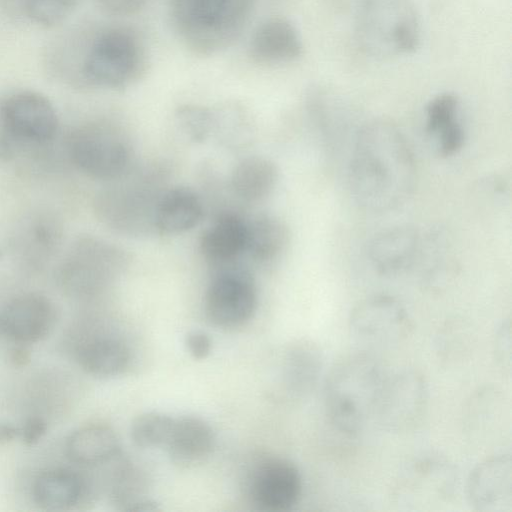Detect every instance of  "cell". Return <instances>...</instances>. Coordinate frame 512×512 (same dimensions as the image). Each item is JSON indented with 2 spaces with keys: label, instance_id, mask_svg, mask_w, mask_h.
Wrapping results in <instances>:
<instances>
[{
  "label": "cell",
  "instance_id": "6da1fadb",
  "mask_svg": "<svg viewBox=\"0 0 512 512\" xmlns=\"http://www.w3.org/2000/svg\"><path fill=\"white\" fill-rule=\"evenodd\" d=\"M352 197L370 212H388L413 193L416 164L401 130L386 119L365 122L357 130L348 163Z\"/></svg>",
  "mask_w": 512,
  "mask_h": 512
},
{
  "label": "cell",
  "instance_id": "7a4b0ae2",
  "mask_svg": "<svg viewBox=\"0 0 512 512\" xmlns=\"http://www.w3.org/2000/svg\"><path fill=\"white\" fill-rule=\"evenodd\" d=\"M386 375L379 360L365 350L343 357L332 367L324 383V404L338 432L355 436L373 420Z\"/></svg>",
  "mask_w": 512,
  "mask_h": 512
},
{
  "label": "cell",
  "instance_id": "3957f363",
  "mask_svg": "<svg viewBox=\"0 0 512 512\" xmlns=\"http://www.w3.org/2000/svg\"><path fill=\"white\" fill-rule=\"evenodd\" d=\"M359 50L377 60L410 55L421 40V21L412 0H358L353 21Z\"/></svg>",
  "mask_w": 512,
  "mask_h": 512
},
{
  "label": "cell",
  "instance_id": "277c9868",
  "mask_svg": "<svg viewBox=\"0 0 512 512\" xmlns=\"http://www.w3.org/2000/svg\"><path fill=\"white\" fill-rule=\"evenodd\" d=\"M255 0H169V15L186 48L215 55L242 33Z\"/></svg>",
  "mask_w": 512,
  "mask_h": 512
},
{
  "label": "cell",
  "instance_id": "5b68a950",
  "mask_svg": "<svg viewBox=\"0 0 512 512\" xmlns=\"http://www.w3.org/2000/svg\"><path fill=\"white\" fill-rule=\"evenodd\" d=\"M159 168L147 169L101 191L95 201L98 218L108 227L131 237L157 233L156 209L166 190Z\"/></svg>",
  "mask_w": 512,
  "mask_h": 512
},
{
  "label": "cell",
  "instance_id": "8992f818",
  "mask_svg": "<svg viewBox=\"0 0 512 512\" xmlns=\"http://www.w3.org/2000/svg\"><path fill=\"white\" fill-rule=\"evenodd\" d=\"M148 65L146 47L128 27H111L98 33L87 46L79 74L92 87L122 90L138 82Z\"/></svg>",
  "mask_w": 512,
  "mask_h": 512
},
{
  "label": "cell",
  "instance_id": "52a82bcc",
  "mask_svg": "<svg viewBox=\"0 0 512 512\" xmlns=\"http://www.w3.org/2000/svg\"><path fill=\"white\" fill-rule=\"evenodd\" d=\"M68 150L74 165L94 179L116 181L131 170V143L121 129L109 123L78 128L70 136Z\"/></svg>",
  "mask_w": 512,
  "mask_h": 512
},
{
  "label": "cell",
  "instance_id": "ba28073f",
  "mask_svg": "<svg viewBox=\"0 0 512 512\" xmlns=\"http://www.w3.org/2000/svg\"><path fill=\"white\" fill-rule=\"evenodd\" d=\"M348 327L354 341L370 352L402 343L410 335L413 323L400 300L388 294H375L353 307Z\"/></svg>",
  "mask_w": 512,
  "mask_h": 512
},
{
  "label": "cell",
  "instance_id": "9c48e42d",
  "mask_svg": "<svg viewBox=\"0 0 512 512\" xmlns=\"http://www.w3.org/2000/svg\"><path fill=\"white\" fill-rule=\"evenodd\" d=\"M429 402L424 375L402 369L386 375L376 402L373 421L390 433H406L423 420Z\"/></svg>",
  "mask_w": 512,
  "mask_h": 512
},
{
  "label": "cell",
  "instance_id": "30bf717a",
  "mask_svg": "<svg viewBox=\"0 0 512 512\" xmlns=\"http://www.w3.org/2000/svg\"><path fill=\"white\" fill-rule=\"evenodd\" d=\"M457 485L454 465L440 455L427 454L410 461L398 474L392 498L406 509L429 508L449 501Z\"/></svg>",
  "mask_w": 512,
  "mask_h": 512
},
{
  "label": "cell",
  "instance_id": "8fae6325",
  "mask_svg": "<svg viewBox=\"0 0 512 512\" xmlns=\"http://www.w3.org/2000/svg\"><path fill=\"white\" fill-rule=\"evenodd\" d=\"M204 298L205 314L221 328L248 322L257 307V288L250 271L233 262L214 267Z\"/></svg>",
  "mask_w": 512,
  "mask_h": 512
},
{
  "label": "cell",
  "instance_id": "7c38bea8",
  "mask_svg": "<svg viewBox=\"0 0 512 512\" xmlns=\"http://www.w3.org/2000/svg\"><path fill=\"white\" fill-rule=\"evenodd\" d=\"M129 264L127 253L116 245L97 238L82 239L63 267L69 286L98 288L119 275Z\"/></svg>",
  "mask_w": 512,
  "mask_h": 512
},
{
  "label": "cell",
  "instance_id": "4fadbf2b",
  "mask_svg": "<svg viewBox=\"0 0 512 512\" xmlns=\"http://www.w3.org/2000/svg\"><path fill=\"white\" fill-rule=\"evenodd\" d=\"M1 121L5 132L12 138L34 144L52 140L59 125L52 103L34 91L10 95L2 105Z\"/></svg>",
  "mask_w": 512,
  "mask_h": 512
},
{
  "label": "cell",
  "instance_id": "5bb4252c",
  "mask_svg": "<svg viewBox=\"0 0 512 512\" xmlns=\"http://www.w3.org/2000/svg\"><path fill=\"white\" fill-rule=\"evenodd\" d=\"M303 482L298 467L288 459L274 457L261 462L252 475L249 494L263 511L283 512L300 500Z\"/></svg>",
  "mask_w": 512,
  "mask_h": 512
},
{
  "label": "cell",
  "instance_id": "9a60e30c",
  "mask_svg": "<svg viewBox=\"0 0 512 512\" xmlns=\"http://www.w3.org/2000/svg\"><path fill=\"white\" fill-rule=\"evenodd\" d=\"M466 496L473 509L481 512L512 510V460L509 452L487 457L470 472Z\"/></svg>",
  "mask_w": 512,
  "mask_h": 512
},
{
  "label": "cell",
  "instance_id": "2e32d148",
  "mask_svg": "<svg viewBox=\"0 0 512 512\" xmlns=\"http://www.w3.org/2000/svg\"><path fill=\"white\" fill-rule=\"evenodd\" d=\"M56 310L44 295L27 293L9 301L0 311V333L20 344L36 343L53 330Z\"/></svg>",
  "mask_w": 512,
  "mask_h": 512
},
{
  "label": "cell",
  "instance_id": "e0dca14e",
  "mask_svg": "<svg viewBox=\"0 0 512 512\" xmlns=\"http://www.w3.org/2000/svg\"><path fill=\"white\" fill-rule=\"evenodd\" d=\"M303 48L296 26L287 18L275 16L264 20L254 30L248 44V56L259 65H284L297 61Z\"/></svg>",
  "mask_w": 512,
  "mask_h": 512
},
{
  "label": "cell",
  "instance_id": "ac0fdd59",
  "mask_svg": "<svg viewBox=\"0 0 512 512\" xmlns=\"http://www.w3.org/2000/svg\"><path fill=\"white\" fill-rule=\"evenodd\" d=\"M422 248L417 229L398 225L376 234L368 246V258L377 273L400 274L413 266Z\"/></svg>",
  "mask_w": 512,
  "mask_h": 512
},
{
  "label": "cell",
  "instance_id": "d6986e66",
  "mask_svg": "<svg viewBox=\"0 0 512 512\" xmlns=\"http://www.w3.org/2000/svg\"><path fill=\"white\" fill-rule=\"evenodd\" d=\"M246 245L247 220L231 210L217 214L199 241L201 254L213 267L236 262L245 254Z\"/></svg>",
  "mask_w": 512,
  "mask_h": 512
},
{
  "label": "cell",
  "instance_id": "ffe728a7",
  "mask_svg": "<svg viewBox=\"0 0 512 512\" xmlns=\"http://www.w3.org/2000/svg\"><path fill=\"white\" fill-rule=\"evenodd\" d=\"M460 116L461 102L452 92L437 94L425 107V129L435 140L441 156H453L464 145L465 131Z\"/></svg>",
  "mask_w": 512,
  "mask_h": 512
},
{
  "label": "cell",
  "instance_id": "44dd1931",
  "mask_svg": "<svg viewBox=\"0 0 512 512\" xmlns=\"http://www.w3.org/2000/svg\"><path fill=\"white\" fill-rule=\"evenodd\" d=\"M203 215L204 203L196 191L186 186L168 187L156 209L157 233H185L197 226Z\"/></svg>",
  "mask_w": 512,
  "mask_h": 512
},
{
  "label": "cell",
  "instance_id": "7402d4cb",
  "mask_svg": "<svg viewBox=\"0 0 512 512\" xmlns=\"http://www.w3.org/2000/svg\"><path fill=\"white\" fill-rule=\"evenodd\" d=\"M214 445V432L205 420L196 416H182L174 418L172 432L164 449L174 463L192 466L209 457Z\"/></svg>",
  "mask_w": 512,
  "mask_h": 512
},
{
  "label": "cell",
  "instance_id": "603a6c76",
  "mask_svg": "<svg viewBox=\"0 0 512 512\" xmlns=\"http://www.w3.org/2000/svg\"><path fill=\"white\" fill-rule=\"evenodd\" d=\"M279 172L276 164L263 156L241 159L232 169L229 188L233 196L245 203L266 199L276 187Z\"/></svg>",
  "mask_w": 512,
  "mask_h": 512
},
{
  "label": "cell",
  "instance_id": "cb8c5ba5",
  "mask_svg": "<svg viewBox=\"0 0 512 512\" xmlns=\"http://www.w3.org/2000/svg\"><path fill=\"white\" fill-rule=\"evenodd\" d=\"M304 106L310 123L316 129L328 152L334 149L335 129L345 125L348 115L346 102L331 89L311 85L304 97Z\"/></svg>",
  "mask_w": 512,
  "mask_h": 512
},
{
  "label": "cell",
  "instance_id": "d4e9b609",
  "mask_svg": "<svg viewBox=\"0 0 512 512\" xmlns=\"http://www.w3.org/2000/svg\"><path fill=\"white\" fill-rule=\"evenodd\" d=\"M85 493V484L76 472L51 468L41 472L32 486L35 503L46 510H67L76 506Z\"/></svg>",
  "mask_w": 512,
  "mask_h": 512
},
{
  "label": "cell",
  "instance_id": "484cf974",
  "mask_svg": "<svg viewBox=\"0 0 512 512\" xmlns=\"http://www.w3.org/2000/svg\"><path fill=\"white\" fill-rule=\"evenodd\" d=\"M119 440L109 426L89 424L74 430L65 443L66 454L71 461L81 465H98L115 457L119 452Z\"/></svg>",
  "mask_w": 512,
  "mask_h": 512
},
{
  "label": "cell",
  "instance_id": "4316f807",
  "mask_svg": "<svg viewBox=\"0 0 512 512\" xmlns=\"http://www.w3.org/2000/svg\"><path fill=\"white\" fill-rule=\"evenodd\" d=\"M290 242L289 228L280 218L261 214L247 220L246 252L260 264H271L279 260Z\"/></svg>",
  "mask_w": 512,
  "mask_h": 512
},
{
  "label": "cell",
  "instance_id": "83f0119b",
  "mask_svg": "<svg viewBox=\"0 0 512 512\" xmlns=\"http://www.w3.org/2000/svg\"><path fill=\"white\" fill-rule=\"evenodd\" d=\"M130 350L112 337H99L84 343L78 351L81 368L90 375L111 377L121 374L129 365Z\"/></svg>",
  "mask_w": 512,
  "mask_h": 512
},
{
  "label": "cell",
  "instance_id": "f1b7e54d",
  "mask_svg": "<svg viewBox=\"0 0 512 512\" xmlns=\"http://www.w3.org/2000/svg\"><path fill=\"white\" fill-rule=\"evenodd\" d=\"M212 137L226 149L242 150L253 140L254 127L247 109L237 102H225L212 107Z\"/></svg>",
  "mask_w": 512,
  "mask_h": 512
},
{
  "label": "cell",
  "instance_id": "f546056e",
  "mask_svg": "<svg viewBox=\"0 0 512 512\" xmlns=\"http://www.w3.org/2000/svg\"><path fill=\"white\" fill-rule=\"evenodd\" d=\"M287 378L297 394L310 393L319 380L323 367L320 348L310 341L294 345L287 356Z\"/></svg>",
  "mask_w": 512,
  "mask_h": 512
},
{
  "label": "cell",
  "instance_id": "4dcf8cb0",
  "mask_svg": "<svg viewBox=\"0 0 512 512\" xmlns=\"http://www.w3.org/2000/svg\"><path fill=\"white\" fill-rule=\"evenodd\" d=\"M174 418L159 413L146 412L131 424V439L144 449L165 448L172 432Z\"/></svg>",
  "mask_w": 512,
  "mask_h": 512
},
{
  "label": "cell",
  "instance_id": "1f68e13d",
  "mask_svg": "<svg viewBox=\"0 0 512 512\" xmlns=\"http://www.w3.org/2000/svg\"><path fill=\"white\" fill-rule=\"evenodd\" d=\"M175 120L180 131L193 143H204L212 137V107L192 103L182 104L175 111Z\"/></svg>",
  "mask_w": 512,
  "mask_h": 512
},
{
  "label": "cell",
  "instance_id": "d6a6232c",
  "mask_svg": "<svg viewBox=\"0 0 512 512\" xmlns=\"http://www.w3.org/2000/svg\"><path fill=\"white\" fill-rule=\"evenodd\" d=\"M84 0H23V12L35 25L54 28L63 23Z\"/></svg>",
  "mask_w": 512,
  "mask_h": 512
},
{
  "label": "cell",
  "instance_id": "836d02e7",
  "mask_svg": "<svg viewBox=\"0 0 512 512\" xmlns=\"http://www.w3.org/2000/svg\"><path fill=\"white\" fill-rule=\"evenodd\" d=\"M493 354L497 366L509 374L511 371V322L504 320L497 328L493 340Z\"/></svg>",
  "mask_w": 512,
  "mask_h": 512
},
{
  "label": "cell",
  "instance_id": "e575fe53",
  "mask_svg": "<svg viewBox=\"0 0 512 512\" xmlns=\"http://www.w3.org/2000/svg\"><path fill=\"white\" fill-rule=\"evenodd\" d=\"M464 327L462 324H447L438 336L439 352H455L466 337L467 332L463 329Z\"/></svg>",
  "mask_w": 512,
  "mask_h": 512
},
{
  "label": "cell",
  "instance_id": "d590c367",
  "mask_svg": "<svg viewBox=\"0 0 512 512\" xmlns=\"http://www.w3.org/2000/svg\"><path fill=\"white\" fill-rule=\"evenodd\" d=\"M147 0H97L99 7L107 14L117 17L133 15Z\"/></svg>",
  "mask_w": 512,
  "mask_h": 512
},
{
  "label": "cell",
  "instance_id": "8d00e7d4",
  "mask_svg": "<svg viewBox=\"0 0 512 512\" xmlns=\"http://www.w3.org/2000/svg\"><path fill=\"white\" fill-rule=\"evenodd\" d=\"M185 345L190 355L197 360L205 359L211 352L209 336L199 330L190 331L185 337Z\"/></svg>",
  "mask_w": 512,
  "mask_h": 512
},
{
  "label": "cell",
  "instance_id": "74e56055",
  "mask_svg": "<svg viewBox=\"0 0 512 512\" xmlns=\"http://www.w3.org/2000/svg\"><path fill=\"white\" fill-rule=\"evenodd\" d=\"M46 431V422L42 418L32 417L20 428V437L26 445H33L42 439Z\"/></svg>",
  "mask_w": 512,
  "mask_h": 512
},
{
  "label": "cell",
  "instance_id": "f35d334b",
  "mask_svg": "<svg viewBox=\"0 0 512 512\" xmlns=\"http://www.w3.org/2000/svg\"><path fill=\"white\" fill-rule=\"evenodd\" d=\"M20 437V428L12 424L0 423V444H7Z\"/></svg>",
  "mask_w": 512,
  "mask_h": 512
},
{
  "label": "cell",
  "instance_id": "ab89813d",
  "mask_svg": "<svg viewBox=\"0 0 512 512\" xmlns=\"http://www.w3.org/2000/svg\"><path fill=\"white\" fill-rule=\"evenodd\" d=\"M28 359V353L22 348L15 349L12 354V361L18 365L24 364Z\"/></svg>",
  "mask_w": 512,
  "mask_h": 512
}]
</instances>
